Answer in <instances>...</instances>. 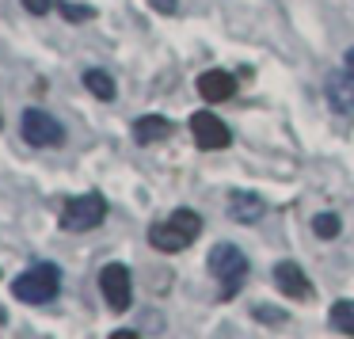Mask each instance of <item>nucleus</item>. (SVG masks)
<instances>
[{"mask_svg":"<svg viewBox=\"0 0 354 339\" xmlns=\"http://www.w3.org/2000/svg\"><path fill=\"white\" fill-rule=\"evenodd\" d=\"M198 232H202V217L194 214V210L179 206L168 221H160V225H153V229H149V244H153L156 252L176 255V252H187V248L198 240Z\"/></svg>","mask_w":354,"mask_h":339,"instance_id":"1","label":"nucleus"},{"mask_svg":"<svg viewBox=\"0 0 354 339\" xmlns=\"http://www.w3.org/2000/svg\"><path fill=\"white\" fill-rule=\"evenodd\" d=\"M209 275L221 282V301H232L240 293V286H244L248 278V259L244 252H240L236 244H214L209 248V259H206Z\"/></svg>","mask_w":354,"mask_h":339,"instance_id":"2","label":"nucleus"},{"mask_svg":"<svg viewBox=\"0 0 354 339\" xmlns=\"http://www.w3.org/2000/svg\"><path fill=\"white\" fill-rule=\"evenodd\" d=\"M57 290H62V271L54 263H35L12 282V297L27 305H46L57 297Z\"/></svg>","mask_w":354,"mask_h":339,"instance_id":"3","label":"nucleus"},{"mask_svg":"<svg viewBox=\"0 0 354 339\" xmlns=\"http://www.w3.org/2000/svg\"><path fill=\"white\" fill-rule=\"evenodd\" d=\"M103 221H107V199H103L100 191L69 199L62 206V217H57V225H62L65 232H88V229H100Z\"/></svg>","mask_w":354,"mask_h":339,"instance_id":"4","label":"nucleus"},{"mask_svg":"<svg viewBox=\"0 0 354 339\" xmlns=\"http://www.w3.org/2000/svg\"><path fill=\"white\" fill-rule=\"evenodd\" d=\"M19 134H24V141L35 149H57L65 141L62 122H57L54 115H46V111H39V107H27L24 115H19Z\"/></svg>","mask_w":354,"mask_h":339,"instance_id":"5","label":"nucleus"},{"mask_svg":"<svg viewBox=\"0 0 354 339\" xmlns=\"http://www.w3.org/2000/svg\"><path fill=\"white\" fill-rule=\"evenodd\" d=\"M100 290L107 297V305L115 313H126L130 309V297H133V286H130V267L126 263H107L100 271Z\"/></svg>","mask_w":354,"mask_h":339,"instance_id":"6","label":"nucleus"},{"mask_svg":"<svg viewBox=\"0 0 354 339\" xmlns=\"http://www.w3.org/2000/svg\"><path fill=\"white\" fill-rule=\"evenodd\" d=\"M191 134H194V145L206 149V153L229 149V141H232L229 126H225L217 115H209V111H194L191 115Z\"/></svg>","mask_w":354,"mask_h":339,"instance_id":"7","label":"nucleus"},{"mask_svg":"<svg viewBox=\"0 0 354 339\" xmlns=\"http://www.w3.org/2000/svg\"><path fill=\"white\" fill-rule=\"evenodd\" d=\"M274 286L282 290V297H293V301H308L313 297V282H308L305 267L293 259H278L274 263Z\"/></svg>","mask_w":354,"mask_h":339,"instance_id":"8","label":"nucleus"},{"mask_svg":"<svg viewBox=\"0 0 354 339\" xmlns=\"http://www.w3.org/2000/svg\"><path fill=\"white\" fill-rule=\"evenodd\" d=\"M198 95L206 103L232 100V95H236V77H232V73H225V69H206L198 77Z\"/></svg>","mask_w":354,"mask_h":339,"instance_id":"9","label":"nucleus"},{"mask_svg":"<svg viewBox=\"0 0 354 339\" xmlns=\"http://www.w3.org/2000/svg\"><path fill=\"white\" fill-rule=\"evenodd\" d=\"M324 88H328V103H331L335 115H354V77H351V73H346V69L331 73Z\"/></svg>","mask_w":354,"mask_h":339,"instance_id":"10","label":"nucleus"},{"mask_svg":"<svg viewBox=\"0 0 354 339\" xmlns=\"http://www.w3.org/2000/svg\"><path fill=\"white\" fill-rule=\"evenodd\" d=\"M263 199L259 194H252V191H232L229 194V217L232 221H240V225H252V221H259L263 217Z\"/></svg>","mask_w":354,"mask_h":339,"instance_id":"11","label":"nucleus"},{"mask_svg":"<svg viewBox=\"0 0 354 339\" xmlns=\"http://www.w3.org/2000/svg\"><path fill=\"white\" fill-rule=\"evenodd\" d=\"M171 138V122L164 115H141L133 122V141L138 145H156V141Z\"/></svg>","mask_w":354,"mask_h":339,"instance_id":"12","label":"nucleus"},{"mask_svg":"<svg viewBox=\"0 0 354 339\" xmlns=\"http://www.w3.org/2000/svg\"><path fill=\"white\" fill-rule=\"evenodd\" d=\"M84 88L95 95V100H103V103H111V100H115V92H118L115 80H111V73H103V69H88L84 73Z\"/></svg>","mask_w":354,"mask_h":339,"instance_id":"13","label":"nucleus"},{"mask_svg":"<svg viewBox=\"0 0 354 339\" xmlns=\"http://www.w3.org/2000/svg\"><path fill=\"white\" fill-rule=\"evenodd\" d=\"M328 324L335 331H343V336L354 339V301H335L331 313H328Z\"/></svg>","mask_w":354,"mask_h":339,"instance_id":"14","label":"nucleus"},{"mask_svg":"<svg viewBox=\"0 0 354 339\" xmlns=\"http://www.w3.org/2000/svg\"><path fill=\"white\" fill-rule=\"evenodd\" d=\"M339 229H343V221H339L335 214H316V217H313V232H316L320 240H335Z\"/></svg>","mask_w":354,"mask_h":339,"instance_id":"15","label":"nucleus"},{"mask_svg":"<svg viewBox=\"0 0 354 339\" xmlns=\"http://www.w3.org/2000/svg\"><path fill=\"white\" fill-rule=\"evenodd\" d=\"M57 8H62V16L69 19V24H84V19L95 16V8H88V4H69V0H57Z\"/></svg>","mask_w":354,"mask_h":339,"instance_id":"16","label":"nucleus"},{"mask_svg":"<svg viewBox=\"0 0 354 339\" xmlns=\"http://www.w3.org/2000/svg\"><path fill=\"white\" fill-rule=\"evenodd\" d=\"M24 8L31 12V16H46V12L54 8V0H24Z\"/></svg>","mask_w":354,"mask_h":339,"instance_id":"17","label":"nucleus"},{"mask_svg":"<svg viewBox=\"0 0 354 339\" xmlns=\"http://www.w3.org/2000/svg\"><path fill=\"white\" fill-rule=\"evenodd\" d=\"M149 4H153L156 12H164V16H171V12L179 8V0H149Z\"/></svg>","mask_w":354,"mask_h":339,"instance_id":"18","label":"nucleus"},{"mask_svg":"<svg viewBox=\"0 0 354 339\" xmlns=\"http://www.w3.org/2000/svg\"><path fill=\"white\" fill-rule=\"evenodd\" d=\"M343 65H346V73H351V77H354V46L346 50V62H343Z\"/></svg>","mask_w":354,"mask_h":339,"instance_id":"19","label":"nucleus"},{"mask_svg":"<svg viewBox=\"0 0 354 339\" xmlns=\"http://www.w3.org/2000/svg\"><path fill=\"white\" fill-rule=\"evenodd\" d=\"M111 339H141V336H138V331H115Z\"/></svg>","mask_w":354,"mask_h":339,"instance_id":"20","label":"nucleus"},{"mask_svg":"<svg viewBox=\"0 0 354 339\" xmlns=\"http://www.w3.org/2000/svg\"><path fill=\"white\" fill-rule=\"evenodd\" d=\"M0 126H4V118H0Z\"/></svg>","mask_w":354,"mask_h":339,"instance_id":"21","label":"nucleus"}]
</instances>
